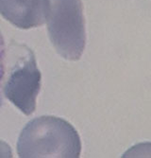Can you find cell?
Wrapping results in <instances>:
<instances>
[{
    "label": "cell",
    "mask_w": 151,
    "mask_h": 158,
    "mask_svg": "<svg viewBox=\"0 0 151 158\" xmlns=\"http://www.w3.org/2000/svg\"><path fill=\"white\" fill-rule=\"evenodd\" d=\"M49 0H0V14L21 30H30L46 23Z\"/></svg>",
    "instance_id": "cell-4"
},
{
    "label": "cell",
    "mask_w": 151,
    "mask_h": 158,
    "mask_svg": "<svg viewBox=\"0 0 151 158\" xmlns=\"http://www.w3.org/2000/svg\"><path fill=\"white\" fill-rule=\"evenodd\" d=\"M46 20L52 45L63 59L78 61L86 45L82 0H49Z\"/></svg>",
    "instance_id": "cell-2"
},
{
    "label": "cell",
    "mask_w": 151,
    "mask_h": 158,
    "mask_svg": "<svg viewBox=\"0 0 151 158\" xmlns=\"http://www.w3.org/2000/svg\"><path fill=\"white\" fill-rule=\"evenodd\" d=\"M80 152V137L74 126L53 116L30 120L17 141V153L21 158H77Z\"/></svg>",
    "instance_id": "cell-1"
},
{
    "label": "cell",
    "mask_w": 151,
    "mask_h": 158,
    "mask_svg": "<svg viewBox=\"0 0 151 158\" xmlns=\"http://www.w3.org/2000/svg\"><path fill=\"white\" fill-rule=\"evenodd\" d=\"M12 49V65L7 68L2 91L6 98L26 116L36 110V98L42 85V74L36 64L33 51L25 45L15 44Z\"/></svg>",
    "instance_id": "cell-3"
},
{
    "label": "cell",
    "mask_w": 151,
    "mask_h": 158,
    "mask_svg": "<svg viewBox=\"0 0 151 158\" xmlns=\"http://www.w3.org/2000/svg\"><path fill=\"white\" fill-rule=\"evenodd\" d=\"M6 56H7V50H6V45L3 34L0 31V107L2 105V86H3V81L5 77L6 72Z\"/></svg>",
    "instance_id": "cell-5"
}]
</instances>
